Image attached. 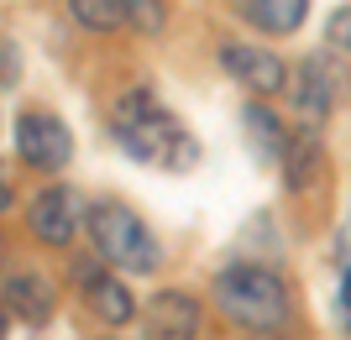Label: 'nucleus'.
<instances>
[{
    "mask_svg": "<svg viewBox=\"0 0 351 340\" xmlns=\"http://www.w3.org/2000/svg\"><path fill=\"white\" fill-rule=\"evenodd\" d=\"M231 5L247 27L267 31V37H289V31L304 27V16H309V0H231Z\"/></svg>",
    "mask_w": 351,
    "mask_h": 340,
    "instance_id": "f8f14e48",
    "label": "nucleus"
},
{
    "mask_svg": "<svg viewBox=\"0 0 351 340\" xmlns=\"http://www.w3.org/2000/svg\"><path fill=\"white\" fill-rule=\"evenodd\" d=\"M325 47L330 53H351V5H336L325 16Z\"/></svg>",
    "mask_w": 351,
    "mask_h": 340,
    "instance_id": "dca6fc26",
    "label": "nucleus"
},
{
    "mask_svg": "<svg viewBox=\"0 0 351 340\" xmlns=\"http://www.w3.org/2000/svg\"><path fill=\"white\" fill-rule=\"evenodd\" d=\"M84 231L95 241V257L105 267H121V272H152L162 262L158 257V241L152 231L142 225L132 205H121V199H100V205L84 209Z\"/></svg>",
    "mask_w": 351,
    "mask_h": 340,
    "instance_id": "7ed1b4c3",
    "label": "nucleus"
},
{
    "mask_svg": "<svg viewBox=\"0 0 351 340\" xmlns=\"http://www.w3.org/2000/svg\"><path fill=\"white\" fill-rule=\"evenodd\" d=\"M283 189L289 194H309L315 178H320V131L315 126H299L289 136V152H283Z\"/></svg>",
    "mask_w": 351,
    "mask_h": 340,
    "instance_id": "ddd939ff",
    "label": "nucleus"
},
{
    "mask_svg": "<svg viewBox=\"0 0 351 340\" xmlns=\"http://www.w3.org/2000/svg\"><path fill=\"white\" fill-rule=\"evenodd\" d=\"M110 136H116V147L132 163L162 168V173H184V168L199 163V142L184 131V120L173 110H162L152 100V89L121 94L116 110H110Z\"/></svg>",
    "mask_w": 351,
    "mask_h": 340,
    "instance_id": "f257e3e1",
    "label": "nucleus"
},
{
    "mask_svg": "<svg viewBox=\"0 0 351 340\" xmlns=\"http://www.w3.org/2000/svg\"><path fill=\"white\" fill-rule=\"evenodd\" d=\"M215 58H220V68L241 89H252V94H278V89H289V74H293L273 47H257V42H220Z\"/></svg>",
    "mask_w": 351,
    "mask_h": 340,
    "instance_id": "423d86ee",
    "label": "nucleus"
},
{
    "mask_svg": "<svg viewBox=\"0 0 351 340\" xmlns=\"http://www.w3.org/2000/svg\"><path fill=\"white\" fill-rule=\"evenodd\" d=\"M210 304L220 309V319H231L252 335H283L293 325V298L283 288V278L257 262L220 267L210 278Z\"/></svg>",
    "mask_w": 351,
    "mask_h": 340,
    "instance_id": "f03ea898",
    "label": "nucleus"
},
{
    "mask_svg": "<svg viewBox=\"0 0 351 340\" xmlns=\"http://www.w3.org/2000/svg\"><path fill=\"white\" fill-rule=\"evenodd\" d=\"M11 147L37 173H63L69 157H73V131L58 116H47V110H21L11 120Z\"/></svg>",
    "mask_w": 351,
    "mask_h": 340,
    "instance_id": "20e7f679",
    "label": "nucleus"
},
{
    "mask_svg": "<svg viewBox=\"0 0 351 340\" xmlns=\"http://www.w3.org/2000/svg\"><path fill=\"white\" fill-rule=\"evenodd\" d=\"M289 100L299 110L304 126H325L330 120V105H336V74H330V58H299L289 74Z\"/></svg>",
    "mask_w": 351,
    "mask_h": 340,
    "instance_id": "6e6552de",
    "label": "nucleus"
},
{
    "mask_svg": "<svg viewBox=\"0 0 351 340\" xmlns=\"http://www.w3.org/2000/svg\"><path fill=\"white\" fill-rule=\"evenodd\" d=\"M5 309L21 319V325L43 330L53 314H58V288L43 278V272H11L5 278Z\"/></svg>",
    "mask_w": 351,
    "mask_h": 340,
    "instance_id": "9d476101",
    "label": "nucleus"
},
{
    "mask_svg": "<svg viewBox=\"0 0 351 340\" xmlns=\"http://www.w3.org/2000/svg\"><path fill=\"white\" fill-rule=\"evenodd\" d=\"M5 89H16V42L5 37Z\"/></svg>",
    "mask_w": 351,
    "mask_h": 340,
    "instance_id": "6ab92c4d",
    "label": "nucleus"
},
{
    "mask_svg": "<svg viewBox=\"0 0 351 340\" xmlns=\"http://www.w3.org/2000/svg\"><path fill=\"white\" fill-rule=\"evenodd\" d=\"M346 89H351V84H346Z\"/></svg>",
    "mask_w": 351,
    "mask_h": 340,
    "instance_id": "412c9836",
    "label": "nucleus"
},
{
    "mask_svg": "<svg viewBox=\"0 0 351 340\" xmlns=\"http://www.w3.org/2000/svg\"><path fill=\"white\" fill-rule=\"evenodd\" d=\"M336 252H341V262H351V199H346V215H341V231H336Z\"/></svg>",
    "mask_w": 351,
    "mask_h": 340,
    "instance_id": "a211bd4d",
    "label": "nucleus"
},
{
    "mask_svg": "<svg viewBox=\"0 0 351 340\" xmlns=\"http://www.w3.org/2000/svg\"><path fill=\"white\" fill-rule=\"evenodd\" d=\"M121 11H126V31H136V37H158L168 21L162 0H121Z\"/></svg>",
    "mask_w": 351,
    "mask_h": 340,
    "instance_id": "2eb2a0df",
    "label": "nucleus"
},
{
    "mask_svg": "<svg viewBox=\"0 0 351 340\" xmlns=\"http://www.w3.org/2000/svg\"><path fill=\"white\" fill-rule=\"evenodd\" d=\"M79 199H73L69 183H47V189L32 194V205H27V231L43 246H53V252H69L73 236H79Z\"/></svg>",
    "mask_w": 351,
    "mask_h": 340,
    "instance_id": "39448f33",
    "label": "nucleus"
},
{
    "mask_svg": "<svg viewBox=\"0 0 351 340\" xmlns=\"http://www.w3.org/2000/svg\"><path fill=\"white\" fill-rule=\"evenodd\" d=\"M63 5H69V16H73L84 31H95V37H105V31H121V27H126L121 0H63Z\"/></svg>",
    "mask_w": 351,
    "mask_h": 340,
    "instance_id": "4468645a",
    "label": "nucleus"
},
{
    "mask_svg": "<svg viewBox=\"0 0 351 340\" xmlns=\"http://www.w3.org/2000/svg\"><path fill=\"white\" fill-rule=\"evenodd\" d=\"M336 319H341V330H351V262L341 267V288H336Z\"/></svg>",
    "mask_w": 351,
    "mask_h": 340,
    "instance_id": "f3484780",
    "label": "nucleus"
},
{
    "mask_svg": "<svg viewBox=\"0 0 351 340\" xmlns=\"http://www.w3.org/2000/svg\"><path fill=\"white\" fill-rule=\"evenodd\" d=\"M142 340H199V298L184 288H158L142 309Z\"/></svg>",
    "mask_w": 351,
    "mask_h": 340,
    "instance_id": "0eeeda50",
    "label": "nucleus"
},
{
    "mask_svg": "<svg viewBox=\"0 0 351 340\" xmlns=\"http://www.w3.org/2000/svg\"><path fill=\"white\" fill-rule=\"evenodd\" d=\"M241 126H247V147H252V157H257L263 168H283V152H289V136H293V131H283V120L273 116L263 100L241 105Z\"/></svg>",
    "mask_w": 351,
    "mask_h": 340,
    "instance_id": "9b49d317",
    "label": "nucleus"
},
{
    "mask_svg": "<svg viewBox=\"0 0 351 340\" xmlns=\"http://www.w3.org/2000/svg\"><path fill=\"white\" fill-rule=\"evenodd\" d=\"M79 288H84L89 314H95L105 330H121V325H132L136 314H142L136 298H132V288H126L116 272H105V262L100 267H79Z\"/></svg>",
    "mask_w": 351,
    "mask_h": 340,
    "instance_id": "1a4fd4ad",
    "label": "nucleus"
},
{
    "mask_svg": "<svg viewBox=\"0 0 351 340\" xmlns=\"http://www.w3.org/2000/svg\"><path fill=\"white\" fill-rule=\"evenodd\" d=\"M100 340H110V335H100Z\"/></svg>",
    "mask_w": 351,
    "mask_h": 340,
    "instance_id": "aec40b11",
    "label": "nucleus"
}]
</instances>
